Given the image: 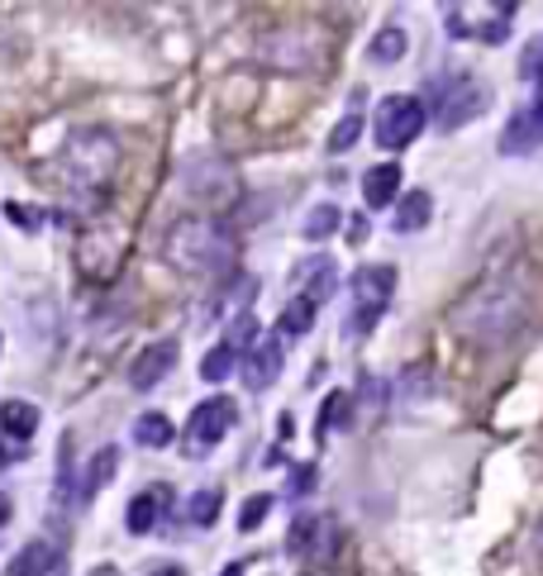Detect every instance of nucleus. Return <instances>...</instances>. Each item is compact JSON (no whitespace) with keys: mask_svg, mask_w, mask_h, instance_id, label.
<instances>
[{"mask_svg":"<svg viewBox=\"0 0 543 576\" xmlns=\"http://www.w3.org/2000/svg\"><path fill=\"white\" fill-rule=\"evenodd\" d=\"M167 257L171 267L210 277V272H224L234 263V234L210 214H186V220L167 229Z\"/></svg>","mask_w":543,"mask_h":576,"instance_id":"f257e3e1","label":"nucleus"},{"mask_svg":"<svg viewBox=\"0 0 543 576\" xmlns=\"http://www.w3.org/2000/svg\"><path fill=\"white\" fill-rule=\"evenodd\" d=\"M348 296H353V314H348V329H343V334L363 339V334H372V324L386 314V306H391V296H396V267H386V263L357 267L353 281H348Z\"/></svg>","mask_w":543,"mask_h":576,"instance_id":"f03ea898","label":"nucleus"},{"mask_svg":"<svg viewBox=\"0 0 543 576\" xmlns=\"http://www.w3.org/2000/svg\"><path fill=\"white\" fill-rule=\"evenodd\" d=\"M234 400L229 396H210L200 400L191 410V420H186V457H206L210 448H220V439L234 429Z\"/></svg>","mask_w":543,"mask_h":576,"instance_id":"7ed1b4c3","label":"nucleus"},{"mask_svg":"<svg viewBox=\"0 0 543 576\" xmlns=\"http://www.w3.org/2000/svg\"><path fill=\"white\" fill-rule=\"evenodd\" d=\"M424 129V106L414 96H386L381 100V110H377V143L381 148H410L414 134Z\"/></svg>","mask_w":543,"mask_h":576,"instance_id":"20e7f679","label":"nucleus"},{"mask_svg":"<svg viewBox=\"0 0 543 576\" xmlns=\"http://www.w3.org/2000/svg\"><path fill=\"white\" fill-rule=\"evenodd\" d=\"M286 549L296 557H314V563H329L339 553V524L329 514H296L291 534H286Z\"/></svg>","mask_w":543,"mask_h":576,"instance_id":"39448f33","label":"nucleus"},{"mask_svg":"<svg viewBox=\"0 0 543 576\" xmlns=\"http://www.w3.org/2000/svg\"><path fill=\"white\" fill-rule=\"evenodd\" d=\"M171 363H177V343L171 339L153 343V348H143L134 363H129V386H134V391H153V386L171 372Z\"/></svg>","mask_w":543,"mask_h":576,"instance_id":"423d86ee","label":"nucleus"},{"mask_svg":"<svg viewBox=\"0 0 543 576\" xmlns=\"http://www.w3.org/2000/svg\"><path fill=\"white\" fill-rule=\"evenodd\" d=\"M239 377H243L248 391H267V386L281 377V343L277 339H263L248 353V363H239Z\"/></svg>","mask_w":543,"mask_h":576,"instance_id":"0eeeda50","label":"nucleus"},{"mask_svg":"<svg viewBox=\"0 0 543 576\" xmlns=\"http://www.w3.org/2000/svg\"><path fill=\"white\" fill-rule=\"evenodd\" d=\"M363 200H367V210L396 206V200H400V167H396V163L367 167V177H363Z\"/></svg>","mask_w":543,"mask_h":576,"instance_id":"6e6552de","label":"nucleus"},{"mask_svg":"<svg viewBox=\"0 0 543 576\" xmlns=\"http://www.w3.org/2000/svg\"><path fill=\"white\" fill-rule=\"evenodd\" d=\"M300 281H306V291H300V296H306L310 306L329 300V296L339 291V267H334V257H324V253H320V257H310V267L300 272Z\"/></svg>","mask_w":543,"mask_h":576,"instance_id":"1a4fd4ad","label":"nucleus"},{"mask_svg":"<svg viewBox=\"0 0 543 576\" xmlns=\"http://www.w3.org/2000/svg\"><path fill=\"white\" fill-rule=\"evenodd\" d=\"M167 500H171V491H167V486H157V491H143V496H134V500H129V514H124L129 534H148V529L157 524V514L167 510Z\"/></svg>","mask_w":543,"mask_h":576,"instance_id":"9d476101","label":"nucleus"},{"mask_svg":"<svg viewBox=\"0 0 543 576\" xmlns=\"http://www.w3.org/2000/svg\"><path fill=\"white\" fill-rule=\"evenodd\" d=\"M114 467H120V448H100L91 463H86L81 472V486H77V506H86V500H96V491H106L110 477H114Z\"/></svg>","mask_w":543,"mask_h":576,"instance_id":"9b49d317","label":"nucleus"},{"mask_svg":"<svg viewBox=\"0 0 543 576\" xmlns=\"http://www.w3.org/2000/svg\"><path fill=\"white\" fill-rule=\"evenodd\" d=\"M429 214H434V200H429V191H406V196L396 200L391 229H396V234H414V229L429 224Z\"/></svg>","mask_w":543,"mask_h":576,"instance_id":"f8f14e48","label":"nucleus"},{"mask_svg":"<svg viewBox=\"0 0 543 576\" xmlns=\"http://www.w3.org/2000/svg\"><path fill=\"white\" fill-rule=\"evenodd\" d=\"M53 563H57V553H53L43 539H34V543H24V549L10 557L5 576H48V572H53Z\"/></svg>","mask_w":543,"mask_h":576,"instance_id":"ddd939ff","label":"nucleus"},{"mask_svg":"<svg viewBox=\"0 0 543 576\" xmlns=\"http://www.w3.org/2000/svg\"><path fill=\"white\" fill-rule=\"evenodd\" d=\"M38 429V406H29V400H5L0 406V434L5 439H34Z\"/></svg>","mask_w":543,"mask_h":576,"instance_id":"4468645a","label":"nucleus"},{"mask_svg":"<svg viewBox=\"0 0 543 576\" xmlns=\"http://www.w3.org/2000/svg\"><path fill=\"white\" fill-rule=\"evenodd\" d=\"M134 439L143 443V448H167V443L177 439V429H171V420L163 410H148V414H138L134 420Z\"/></svg>","mask_w":543,"mask_h":576,"instance_id":"2eb2a0df","label":"nucleus"},{"mask_svg":"<svg viewBox=\"0 0 543 576\" xmlns=\"http://www.w3.org/2000/svg\"><path fill=\"white\" fill-rule=\"evenodd\" d=\"M406 48H410V38H406V29L400 24H386V29H377V38H372V63H400L406 57Z\"/></svg>","mask_w":543,"mask_h":576,"instance_id":"dca6fc26","label":"nucleus"},{"mask_svg":"<svg viewBox=\"0 0 543 576\" xmlns=\"http://www.w3.org/2000/svg\"><path fill=\"white\" fill-rule=\"evenodd\" d=\"M314 310H320V306H310V300H306V296H296V300H291V306H286V310H281V320H277V324L286 329V334H306V329L314 324Z\"/></svg>","mask_w":543,"mask_h":576,"instance_id":"f3484780","label":"nucleus"},{"mask_svg":"<svg viewBox=\"0 0 543 576\" xmlns=\"http://www.w3.org/2000/svg\"><path fill=\"white\" fill-rule=\"evenodd\" d=\"M234 367H239V353L220 343V348H210V353H206V363H200V377H206V381H224Z\"/></svg>","mask_w":543,"mask_h":576,"instance_id":"a211bd4d","label":"nucleus"},{"mask_svg":"<svg viewBox=\"0 0 543 576\" xmlns=\"http://www.w3.org/2000/svg\"><path fill=\"white\" fill-rule=\"evenodd\" d=\"M357 134H363V114L348 110V114H343V120L334 124V134H329V153H348L353 143H357Z\"/></svg>","mask_w":543,"mask_h":576,"instance_id":"6ab92c4d","label":"nucleus"},{"mask_svg":"<svg viewBox=\"0 0 543 576\" xmlns=\"http://www.w3.org/2000/svg\"><path fill=\"white\" fill-rule=\"evenodd\" d=\"M186 514H191V524L210 529L214 514H220V491H196L191 500H186Z\"/></svg>","mask_w":543,"mask_h":576,"instance_id":"aec40b11","label":"nucleus"},{"mask_svg":"<svg viewBox=\"0 0 543 576\" xmlns=\"http://www.w3.org/2000/svg\"><path fill=\"white\" fill-rule=\"evenodd\" d=\"M334 229H339V210H334V206H314V210L306 214V239H310V243L329 239Z\"/></svg>","mask_w":543,"mask_h":576,"instance_id":"412c9836","label":"nucleus"},{"mask_svg":"<svg viewBox=\"0 0 543 576\" xmlns=\"http://www.w3.org/2000/svg\"><path fill=\"white\" fill-rule=\"evenodd\" d=\"M253 339H257V320H253V314H234V320H229V329H224V348L243 353Z\"/></svg>","mask_w":543,"mask_h":576,"instance_id":"4be33fe9","label":"nucleus"},{"mask_svg":"<svg viewBox=\"0 0 543 576\" xmlns=\"http://www.w3.org/2000/svg\"><path fill=\"white\" fill-rule=\"evenodd\" d=\"M267 510H272V496H267V491H263V496H248V500H243V510H239V529H243V534H253V529H263Z\"/></svg>","mask_w":543,"mask_h":576,"instance_id":"5701e85b","label":"nucleus"},{"mask_svg":"<svg viewBox=\"0 0 543 576\" xmlns=\"http://www.w3.org/2000/svg\"><path fill=\"white\" fill-rule=\"evenodd\" d=\"M348 420V391H334L324 400V414H320V434H329V424H343Z\"/></svg>","mask_w":543,"mask_h":576,"instance_id":"b1692460","label":"nucleus"},{"mask_svg":"<svg viewBox=\"0 0 543 576\" xmlns=\"http://www.w3.org/2000/svg\"><path fill=\"white\" fill-rule=\"evenodd\" d=\"M306 486H314V467H296V481H291V491L300 496Z\"/></svg>","mask_w":543,"mask_h":576,"instance_id":"393cba45","label":"nucleus"},{"mask_svg":"<svg viewBox=\"0 0 543 576\" xmlns=\"http://www.w3.org/2000/svg\"><path fill=\"white\" fill-rule=\"evenodd\" d=\"M0 524H10V500H5V491H0Z\"/></svg>","mask_w":543,"mask_h":576,"instance_id":"a878e982","label":"nucleus"},{"mask_svg":"<svg viewBox=\"0 0 543 576\" xmlns=\"http://www.w3.org/2000/svg\"><path fill=\"white\" fill-rule=\"evenodd\" d=\"M153 576H186V572H181V567H157Z\"/></svg>","mask_w":543,"mask_h":576,"instance_id":"bb28decb","label":"nucleus"},{"mask_svg":"<svg viewBox=\"0 0 543 576\" xmlns=\"http://www.w3.org/2000/svg\"><path fill=\"white\" fill-rule=\"evenodd\" d=\"M534 549H539V557H543V520H539V529H534Z\"/></svg>","mask_w":543,"mask_h":576,"instance_id":"cd10ccee","label":"nucleus"},{"mask_svg":"<svg viewBox=\"0 0 543 576\" xmlns=\"http://www.w3.org/2000/svg\"><path fill=\"white\" fill-rule=\"evenodd\" d=\"M220 576H243V567H224V572H220Z\"/></svg>","mask_w":543,"mask_h":576,"instance_id":"c85d7f7f","label":"nucleus"},{"mask_svg":"<svg viewBox=\"0 0 543 576\" xmlns=\"http://www.w3.org/2000/svg\"><path fill=\"white\" fill-rule=\"evenodd\" d=\"M0 463H5V448H0Z\"/></svg>","mask_w":543,"mask_h":576,"instance_id":"c756f323","label":"nucleus"}]
</instances>
